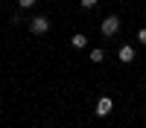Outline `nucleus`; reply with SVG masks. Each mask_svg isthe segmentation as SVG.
Segmentation results:
<instances>
[{
	"mask_svg": "<svg viewBox=\"0 0 146 128\" xmlns=\"http://www.w3.org/2000/svg\"><path fill=\"white\" fill-rule=\"evenodd\" d=\"M29 32L32 35H47V32H50V18H44V15L32 18L29 20Z\"/></svg>",
	"mask_w": 146,
	"mask_h": 128,
	"instance_id": "nucleus-1",
	"label": "nucleus"
},
{
	"mask_svg": "<svg viewBox=\"0 0 146 128\" xmlns=\"http://www.w3.org/2000/svg\"><path fill=\"white\" fill-rule=\"evenodd\" d=\"M117 29H120V18H117V15H108V18L102 20V26H100V32L105 35V38H114Z\"/></svg>",
	"mask_w": 146,
	"mask_h": 128,
	"instance_id": "nucleus-2",
	"label": "nucleus"
},
{
	"mask_svg": "<svg viewBox=\"0 0 146 128\" xmlns=\"http://www.w3.org/2000/svg\"><path fill=\"white\" fill-rule=\"evenodd\" d=\"M96 116H108V114H111L114 111V99H108V96H100V102H96Z\"/></svg>",
	"mask_w": 146,
	"mask_h": 128,
	"instance_id": "nucleus-3",
	"label": "nucleus"
},
{
	"mask_svg": "<svg viewBox=\"0 0 146 128\" xmlns=\"http://www.w3.org/2000/svg\"><path fill=\"white\" fill-rule=\"evenodd\" d=\"M117 58H120V64H129V61H135V47L123 44V47L117 50Z\"/></svg>",
	"mask_w": 146,
	"mask_h": 128,
	"instance_id": "nucleus-4",
	"label": "nucleus"
},
{
	"mask_svg": "<svg viewBox=\"0 0 146 128\" xmlns=\"http://www.w3.org/2000/svg\"><path fill=\"white\" fill-rule=\"evenodd\" d=\"M70 44L76 47V50H85V47H88V38H85L82 32H76V35H73V38H70Z\"/></svg>",
	"mask_w": 146,
	"mask_h": 128,
	"instance_id": "nucleus-5",
	"label": "nucleus"
},
{
	"mask_svg": "<svg viewBox=\"0 0 146 128\" xmlns=\"http://www.w3.org/2000/svg\"><path fill=\"white\" fill-rule=\"evenodd\" d=\"M102 58H105L102 50H91V61H94V64H102Z\"/></svg>",
	"mask_w": 146,
	"mask_h": 128,
	"instance_id": "nucleus-6",
	"label": "nucleus"
},
{
	"mask_svg": "<svg viewBox=\"0 0 146 128\" xmlns=\"http://www.w3.org/2000/svg\"><path fill=\"white\" fill-rule=\"evenodd\" d=\"M18 6L21 9H29V6H35V0H18Z\"/></svg>",
	"mask_w": 146,
	"mask_h": 128,
	"instance_id": "nucleus-7",
	"label": "nucleus"
},
{
	"mask_svg": "<svg viewBox=\"0 0 146 128\" xmlns=\"http://www.w3.org/2000/svg\"><path fill=\"white\" fill-rule=\"evenodd\" d=\"M79 3H82V9H94V6H96V0H79Z\"/></svg>",
	"mask_w": 146,
	"mask_h": 128,
	"instance_id": "nucleus-8",
	"label": "nucleus"
},
{
	"mask_svg": "<svg viewBox=\"0 0 146 128\" xmlns=\"http://www.w3.org/2000/svg\"><path fill=\"white\" fill-rule=\"evenodd\" d=\"M137 41H140V44H146V29H140V32H137Z\"/></svg>",
	"mask_w": 146,
	"mask_h": 128,
	"instance_id": "nucleus-9",
	"label": "nucleus"
}]
</instances>
